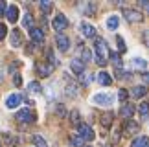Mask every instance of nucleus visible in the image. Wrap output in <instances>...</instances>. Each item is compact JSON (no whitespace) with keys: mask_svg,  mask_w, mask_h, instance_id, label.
<instances>
[{"mask_svg":"<svg viewBox=\"0 0 149 147\" xmlns=\"http://www.w3.org/2000/svg\"><path fill=\"white\" fill-rule=\"evenodd\" d=\"M6 13V2H0V17Z\"/></svg>","mask_w":149,"mask_h":147,"instance_id":"obj_40","label":"nucleus"},{"mask_svg":"<svg viewBox=\"0 0 149 147\" xmlns=\"http://www.w3.org/2000/svg\"><path fill=\"white\" fill-rule=\"evenodd\" d=\"M146 94H147V88L142 87V85H140V87H134V88H133V96H134V98H144Z\"/></svg>","mask_w":149,"mask_h":147,"instance_id":"obj_20","label":"nucleus"},{"mask_svg":"<svg viewBox=\"0 0 149 147\" xmlns=\"http://www.w3.org/2000/svg\"><path fill=\"white\" fill-rule=\"evenodd\" d=\"M46 55H48V61H50V64H52V66H57V59L54 57V52H52V50H48V53H46Z\"/></svg>","mask_w":149,"mask_h":147,"instance_id":"obj_33","label":"nucleus"},{"mask_svg":"<svg viewBox=\"0 0 149 147\" xmlns=\"http://www.w3.org/2000/svg\"><path fill=\"white\" fill-rule=\"evenodd\" d=\"M70 121L74 123V125H77V127H79V112H77V110H72V114H70Z\"/></svg>","mask_w":149,"mask_h":147,"instance_id":"obj_32","label":"nucleus"},{"mask_svg":"<svg viewBox=\"0 0 149 147\" xmlns=\"http://www.w3.org/2000/svg\"><path fill=\"white\" fill-rule=\"evenodd\" d=\"M77 131H79V136H81L83 140H87V142L94 140V131L90 129V125H87V123H79Z\"/></svg>","mask_w":149,"mask_h":147,"instance_id":"obj_3","label":"nucleus"},{"mask_svg":"<svg viewBox=\"0 0 149 147\" xmlns=\"http://www.w3.org/2000/svg\"><path fill=\"white\" fill-rule=\"evenodd\" d=\"M109 57L112 59L114 66H116V68H120V64H122V61H120V55H118V53H114V52H111V53H109Z\"/></svg>","mask_w":149,"mask_h":147,"instance_id":"obj_30","label":"nucleus"},{"mask_svg":"<svg viewBox=\"0 0 149 147\" xmlns=\"http://www.w3.org/2000/svg\"><path fill=\"white\" fill-rule=\"evenodd\" d=\"M98 83L103 85V87H109V85L112 83V77L109 76L107 72H100V74H98Z\"/></svg>","mask_w":149,"mask_h":147,"instance_id":"obj_16","label":"nucleus"},{"mask_svg":"<svg viewBox=\"0 0 149 147\" xmlns=\"http://www.w3.org/2000/svg\"><path fill=\"white\" fill-rule=\"evenodd\" d=\"M138 110L142 116H147L149 114V103H146V101H142V103L138 105Z\"/></svg>","mask_w":149,"mask_h":147,"instance_id":"obj_27","label":"nucleus"},{"mask_svg":"<svg viewBox=\"0 0 149 147\" xmlns=\"http://www.w3.org/2000/svg\"><path fill=\"white\" fill-rule=\"evenodd\" d=\"M94 52H96V63H98L100 66H105L107 64V59H109V48H107V42L103 41L101 37L96 39L94 42Z\"/></svg>","mask_w":149,"mask_h":147,"instance_id":"obj_1","label":"nucleus"},{"mask_svg":"<svg viewBox=\"0 0 149 147\" xmlns=\"http://www.w3.org/2000/svg\"><path fill=\"white\" fill-rule=\"evenodd\" d=\"M134 105H131V103H123L122 105V109H120V116L123 118V120H131L133 118V114H134Z\"/></svg>","mask_w":149,"mask_h":147,"instance_id":"obj_7","label":"nucleus"},{"mask_svg":"<svg viewBox=\"0 0 149 147\" xmlns=\"http://www.w3.org/2000/svg\"><path fill=\"white\" fill-rule=\"evenodd\" d=\"M31 22H33V20H31V15L26 13L24 19H22V24H24V28H30V30H31Z\"/></svg>","mask_w":149,"mask_h":147,"instance_id":"obj_31","label":"nucleus"},{"mask_svg":"<svg viewBox=\"0 0 149 147\" xmlns=\"http://www.w3.org/2000/svg\"><path fill=\"white\" fill-rule=\"evenodd\" d=\"M13 83H15V87H20V85H22V77L19 76V74H15V77H13Z\"/></svg>","mask_w":149,"mask_h":147,"instance_id":"obj_37","label":"nucleus"},{"mask_svg":"<svg viewBox=\"0 0 149 147\" xmlns=\"http://www.w3.org/2000/svg\"><path fill=\"white\" fill-rule=\"evenodd\" d=\"M94 11H96V4H92V2H90V4L87 6V9H85V13H87V15H92Z\"/></svg>","mask_w":149,"mask_h":147,"instance_id":"obj_36","label":"nucleus"},{"mask_svg":"<svg viewBox=\"0 0 149 147\" xmlns=\"http://www.w3.org/2000/svg\"><path fill=\"white\" fill-rule=\"evenodd\" d=\"M131 147H149V138H147V136H140V138H136V140H133Z\"/></svg>","mask_w":149,"mask_h":147,"instance_id":"obj_17","label":"nucleus"},{"mask_svg":"<svg viewBox=\"0 0 149 147\" xmlns=\"http://www.w3.org/2000/svg\"><path fill=\"white\" fill-rule=\"evenodd\" d=\"M140 6H142V8H144V9L147 11V13H149V0H142Z\"/></svg>","mask_w":149,"mask_h":147,"instance_id":"obj_39","label":"nucleus"},{"mask_svg":"<svg viewBox=\"0 0 149 147\" xmlns=\"http://www.w3.org/2000/svg\"><path fill=\"white\" fill-rule=\"evenodd\" d=\"M118 24H120V19H118L116 15H112V17H109V19H107V28H109V30H116Z\"/></svg>","mask_w":149,"mask_h":147,"instance_id":"obj_19","label":"nucleus"},{"mask_svg":"<svg viewBox=\"0 0 149 147\" xmlns=\"http://www.w3.org/2000/svg\"><path fill=\"white\" fill-rule=\"evenodd\" d=\"M142 79H144V81L149 85V72H144V76H142Z\"/></svg>","mask_w":149,"mask_h":147,"instance_id":"obj_42","label":"nucleus"},{"mask_svg":"<svg viewBox=\"0 0 149 147\" xmlns=\"http://www.w3.org/2000/svg\"><path fill=\"white\" fill-rule=\"evenodd\" d=\"M6 19L9 22H17V19H19V8H17V6H9V8L6 9Z\"/></svg>","mask_w":149,"mask_h":147,"instance_id":"obj_15","label":"nucleus"},{"mask_svg":"<svg viewBox=\"0 0 149 147\" xmlns=\"http://www.w3.org/2000/svg\"><path fill=\"white\" fill-rule=\"evenodd\" d=\"M116 41H118V48H120V52H125V42H123V39L122 37H116Z\"/></svg>","mask_w":149,"mask_h":147,"instance_id":"obj_35","label":"nucleus"},{"mask_svg":"<svg viewBox=\"0 0 149 147\" xmlns=\"http://www.w3.org/2000/svg\"><path fill=\"white\" fill-rule=\"evenodd\" d=\"M33 144H35V147H48L46 140H44L42 136H39V134H35V136H33Z\"/></svg>","mask_w":149,"mask_h":147,"instance_id":"obj_25","label":"nucleus"},{"mask_svg":"<svg viewBox=\"0 0 149 147\" xmlns=\"http://www.w3.org/2000/svg\"><path fill=\"white\" fill-rule=\"evenodd\" d=\"M0 147H2V145H0Z\"/></svg>","mask_w":149,"mask_h":147,"instance_id":"obj_44","label":"nucleus"},{"mask_svg":"<svg viewBox=\"0 0 149 147\" xmlns=\"http://www.w3.org/2000/svg\"><path fill=\"white\" fill-rule=\"evenodd\" d=\"M57 114H59V116H65V109H63V107L59 105V107H57Z\"/></svg>","mask_w":149,"mask_h":147,"instance_id":"obj_41","label":"nucleus"},{"mask_svg":"<svg viewBox=\"0 0 149 147\" xmlns=\"http://www.w3.org/2000/svg\"><path fill=\"white\" fill-rule=\"evenodd\" d=\"M81 31H83V35L88 37V39L96 37V28L92 24H88V22H81Z\"/></svg>","mask_w":149,"mask_h":147,"instance_id":"obj_13","label":"nucleus"},{"mask_svg":"<svg viewBox=\"0 0 149 147\" xmlns=\"http://www.w3.org/2000/svg\"><path fill=\"white\" fill-rule=\"evenodd\" d=\"M133 66H134V68H138V70H146L147 68V63H146L144 59L136 57V59H133Z\"/></svg>","mask_w":149,"mask_h":147,"instance_id":"obj_22","label":"nucleus"},{"mask_svg":"<svg viewBox=\"0 0 149 147\" xmlns=\"http://www.w3.org/2000/svg\"><path fill=\"white\" fill-rule=\"evenodd\" d=\"M6 31H8V28H6L4 24H0V41L6 37Z\"/></svg>","mask_w":149,"mask_h":147,"instance_id":"obj_38","label":"nucleus"},{"mask_svg":"<svg viewBox=\"0 0 149 147\" xmlns=\"http://www.w3.org/2000/svg\"><path fill=\"white\" fill-rule=\"evenodd\" d=\"M52 26H54V30L55 31H63L65 28L68 26V20H66V17L65 15H55V19H54V22H52Z\"/></svg>","mask_w":149,"mask_h":147,"instance_id":"obj_5","label":"nucleus"},{"mask_svg":"<svg viewBox=\"0 0 149 147\" xmlns=\"http://www.w3.org/2000/svg\"><path fill=\"white\" fill-rule=\"evenodd\" d=\"M35 70H37V74L41 77H48V76H52V72H54V66H52L50 63H37V66H35Z\"/></svg>","mask_w":149,"mask_h":147,"instance_id":"obj_4","label":"nucleus"},{"mask_svg":"<svg viewBox=\"0 0 149 147\" xmlns=\"http://www.w3.org/2000/svg\"><path fill=\"white\" fill-rule=\"evenodd\" d=\"M125 132H129V134L138 132V123L133 121V120H127V123H125Z\"/></svg>","mask_w":149,"mask_h":147,"instance_id":"obj_18","label":"nucleus"},{"mask_svg":"<svg viewBox=\"0 0 149 147\" xmlns=\"http://www.w3.org/2000/svg\"><path fill=\"white\" fill-rule=\"evenodd\" d=\"M70 144L76 145V147H83L85 145V140L79 136V134H74V136H70Z\"/></svg>","mask_w":149,"mask_h":147,"instance_id":"obj_21","label":"nucleus"},{"mask_svg":"<svg viewBox=\"0 0 149 147\" xmlns=\"http://www.w3.org/2000/svg\"><path fill=\"white\" fill-rule=\"evenodd\" d=\"M39 6H41V11H42V13H50L52 8H54V4H52L50 0H42V2L39 4Z\"/></svg>","mask_w":149,"mask_h":147,"instance_id":"obj_24","label":"nucleus"},{"mask_svg":"<svg viewBox=\"0 0 149 147\" xmlns=\"http://www.w3.org/2000/svg\"><path fill=\"white\" fill-rule=\"evenodd\" d=\"M92 101L96 105H111L112 101H114V98L111 94H96L94 98H92Z\"/></svg>","mask_w":149,"mask_h":147,"instance_id":"obj_8","label":"nucleus"},{"mask_svg":"<svg viewBox=\"0 0 149 147\" xmlns=\"http://www.w3.org/2000/svg\"><path fill=\"white\" fill-rule=\"evenodd\" d=\"M28 90H30V92H35V94H37V92H41L42 88H41V85H39L37 81H31L30 85H28Z\"/></svg>","mask_w":149,"mask_h":147,"instance_id":"obj_28","label":"nucleus"},{"mask_svg":"<svg viewBox=\"0 0 149 147\" xmlns=\"http://www.w3.org/2000/svg\"><path fill=\"white\" fill-rule=\"evenodd\" d=\"M118 98L122 99V101H125V99L129 98V92H127V90H125V88H122V90H120V92H118Z\"/></svg>","mask_w":149,"mask_h":147,"instance_id":"obj_34","label":"nucleus"},{"mask_svg":"<svg viewBox=\"0 0 149 147\" xmlns=\"http://www.w3.org/2000/svg\"><path fill=\"white\" fill-rule=\"evenodd\" d=\"M111 123H112V112H107V114L101 116V125L103 127H111Z\"/></svg>","mask_w":149,"mask_h":147,"instance_id":"obj_23","label":"nucleus"},{"mask_svg":"<svg viewBox=\"0 0 149 147\" xmlns=\"http://www.w3.org/2000/svg\"><path fill=\"white\" fill-rule=\"evenodd\" d=\"M9 42L13 48H19L22 44V33L20 30H11V37H9Z\"/></svg>","mask_w":149,"mask_h":147,"instance_id":"obj_10","label":"nucleus"},{"mask_svg":"<svg viewBox=\"0 0 149 147\" xmlns=\"http://www.w3.org/2000/svg\"><path fill=\"white\" fill-rule=\"evenodd\" d=\"M70 68L74 74H77V76H81V74L85 72V63L81 59H72L70 61Z\"/></svg>","mask_w":149,"mask_h":147,"instance_id":"obj_11","label":"nucleus"},{"mask_svg":"<svg viewBox=\"0 0 149 147\" xmlns=\"http://www.w3.org/2000/svg\"><path fill=\"white\" fill-rule=\"evenodd\" d=\"M20 101H22V98L19 94H11L8 99H6V107L8 109H17V107L20 105Z\"/></svg>","mask_w":149,"mask_h":147,"instance_id":"obj_12","label":"nucleus"},{"mask_svg":"<svg viewBox=\"0 0 149 147\" xmlns=\"http://www.w3.org/2000/svg\"><path fill=\"white\" fill-rule=\"evenodd\" d=\"M35 112H33L31 109H22L17 112V120H19L20 123H31V121H35Z\"/></svg>","mask_w":149,"mask_h":147,"instance_id":"obj_2","label":"nucleus"},{"mask_svg":"<svg viewBox=\"0 0 149 147\" xmlns=\"http://www.w3.org/2000/svg\"><path fill=\"white\" fill-rule=\"evenodd\" d=\"M123 17L129 22H140L142 20V13L140 11H134V9H123Z\"/></svg>","mask_w":149,"mask_h":147,"instance_id":"obj_9","label":"nucleus"},{"mask_svg":"<svg viewBox=\"0 0 149 147\" xmlns=\"http://www.w3.org/2000/svg\"><path fill=\"white\" fill-rule=\"evenodd\" d=\"M90 59H92V53H90V50H88V48H83V50H81V61H83V63H88Z\"/></svg>","mask_w":149,"mask_h":147,"instance_id":"obj_26","label":"nucleus"},{"mask_svg":"<svg viewBox=\"0 0 149 147\" xmlns=\"http://www.w3.org/2000/svg\"><path fill=\"white\" fill-rule=\"evenodd\" d=\"M87 147H90V145H87Z\"/></svg>","mask_w":149,"mask_h":147,"instance_id":"obj_43","label":"nucleus"},{"mask_svg":"<svg viewBox=\"0 0 149 147\" xmlns=\"http://www.w3.org/2000/svg\"><path fill=\"white\" fill-rule=\"evenodd\" d=\"M76 90H77V87H76V85H74V83H68V85H66V94L70 96V98H74V96L77 94Z\"/></svg>","mask_w":149,"mask_h":147,"instance_id":"obj_29","label":"nucleus"},{"mask_svg":"<svg viewBox=\"0 0 149 147\" xmlns=\"http://www.w3.org/2000/svg\"><path fill=\"white\" fill-rule=\"evenodd\" d=\"M30 37H31V41L35 44H41L44 41V33L39 30V28H31V30H30Z\"/></svg>","mask_w":149,"mask_h":147,"instance_id":"obj_14","label":"nucleus"},{"mask_svg":"<svg viewBox=\"0 0 149 147\" xmlns=\"http://www.w3.org/2000/svg\"><path fill=\"white\" fill-rule=\"evenodd\" d=\"M55 42H57V48H59L61 52H68V48H70V39L66 35H63V33H57Z\"/></svg>","mask_w":149,"mask_h":147,"instance_id":"obj_6","label":"nucleus"}]
</instances>
